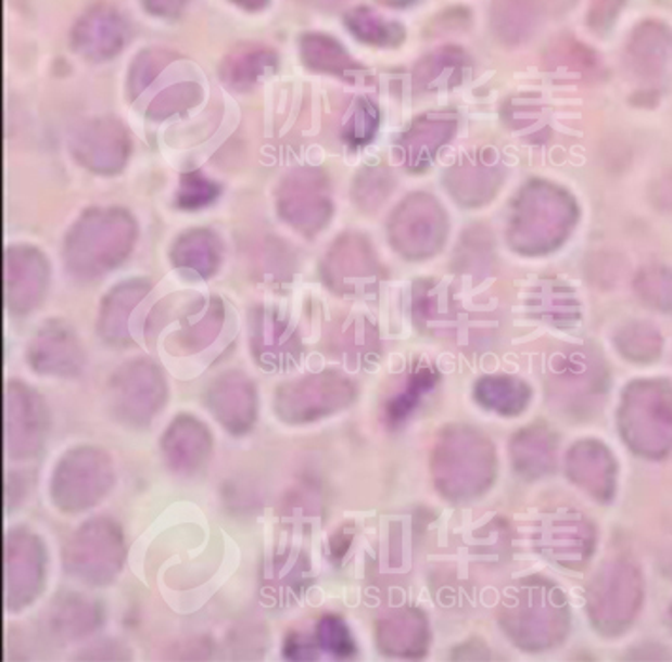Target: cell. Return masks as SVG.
<instances>
[{
	"mask_svg": "<svg viewBox=\"0 0 672 662\" xmlns=\"http://www.w3.org/2000/svg\"><path fill=\"white\" fill-rule=\"evenodd\" d=\"M340 633H342V623H339V621L331 620V618L321 621L319 638L324 641V646L329 648V651L344 655L346 651H352V644L347 640V636L340 638Z\"/></svg>",
	"mask_w": 672,
	"mask_h": 662,
	"instance_id": "44dd1931",
	"label": "cell"
},
{
	"mask_svg": "<svg viewBox=\"0 0 672 662\" xmlns=\"http://www.w3.org/2000/svg\"><path fill=\"white\" fill-rule=\"evenodd\" d=\"M163 63V55L160 53H140V58L135 61V65L130 68L129 76V93L132 101H137L140 93L148 89L153 79L157 78Z\"/></svg>",
	"mask_w": 672,
	"mask_h": 662,
	"instance_id": "d6986e66",
	"label": "cell"
},
{
	"mask_svg": "<svg viewBox=\"0 0 672 662\" xmlns=\"http://www.w3.org/2000/svg\"><path fill=\"white\" fill-rule=\"evenodd\" d=\"M219 195H221V188L217 186L216 181L206 178L199 170H193V173L181 174L180 186H178V193H176V204H178V208L195 212V209L211 206L212 202L219 199Z\"/></svg>",
	"mask_w": 672,
	"mask_h": 662,
	"instance_id": "ac0fdd59",
	"label": "cell"
},
{
	"mask_svg": "<svg viewBox=\"0 0 672 662\" xmlns=\"http://www.w3.org/2000/svg\"><path fill=\"white\" fill-rule=\"evenodd\" d=\"M234 2H237V4H240V7L259 8L263 7V4L267 2V0H234Z\"/></svg>",
	"mask_w": 672,
	"mask_h": 662,
	"instance_id": "603a6c76",
	"label": "cell"
},
{
	"mask_svg": "<svg viewBox=\"0 0 672 662\" xmlns=\"http://www.w3.org/2000/svg\"><path fill=\"white\" fill-rule=\"evenodd\" d=\"M112 396L125 421L148 425L165 398V383L150 360H132L112 375Z\"/></svg>",
	"mask_w": 672,
	"mask_h": 662,
	"instance_id": "5b68a950",
	"label": "cell"
},
{
	"mask_svg": "<svg viewBox=\"0 0 672 662\" xmlns=\"http://www.w3.org/2000/svg\"><path fill=\"white\" fill-rule=\"evenodd\" d=\"M375 127H377L375 110L369 104H363L362 110L357 112V116L354 117V122H352L350 129H347V137L355 144L357 142H365V140H369L372 137Z\"/></svg>",
	"mask_w": 672,
	"mask_h": 662,
	"instance_id": "ffe728a7",
	"label": "cell"
},
{
	"mask_svg": "<svg viewBox=\"0 0 672 662\" xmlns=\"http://www.w3.org/2000/svg\"><path fill=\"white\" fill-rule=\"evenodd\" d=\"M112 482L109 461L102 451L80 447L59 462L51 495L63 510L76 511L101 500Z\"/></svg>",
	"mask_w": 672,
	"mask_h": 662,
	"instance_id": "7a4b0ae2",
	"label": "cell"
},
{
	"mask_svg": "<svg viewBox=\"0 0 672 662\" xmlns=\"http://www.w3.org/2000/svg\"><path fill=\"white\" fill-rule=\"evenodd\" d=\"M208 404L221 423L231 432H246L255 418V393L244 375L231 372L219 378L208 391Z\"/></svg>",
	"mask_w": 672,
	"mask_h": 662,
	"instance_id": "9c48e42d",
	"label": "cell"
},
{
	"mask_svg": "<svg viewBox=\"0 0 672 662\" xmlns=\"http://www.w3.org/2000/svg\"><path fill=\"white\" fill-rule=\"evenodd\" d=\"M224 323V304L217 298H211L203 304L201 310L191 311L188 323L178 332V344L186 347V352H201L203 347L216 340L217 332Z\"/></svg>",
	"mask_w": 672,
	"mask_h": 662,
	"instance_id": "2e32d148",
	"label": "cell"
},
{
	"mask_svg": "<svg viewBox=\"0 0 672 662\" xmlns=\"http://www.w3.org/2000/svg\"><path fill=\"white\" fill-rule=\"evenodd\" d=\"M253 352L265 367H280L286 347L293 342L288 324L272 310L257 311L253 316Z\"/></svg>",
	"mask_w": 672,
	"mask_h": 662,
	"instance_id": "5bb4252c",
	"label": "cell"
},
{
	"mask_svg": "<svg viewBox=\"0 0 672 662\" xmlns=\"http://www.w3.org/2000/svg\"><path fill=\"white\" fill-rule=\"evenodd\" d=\"M168 464L180 472H193L211 454V432L191 416H181L168 427L163 438Z\"/></svg>",
	"mask_w": 672,
	"mask_h": 662,
	"instance_id": "30bf717a",
	"label": "cell"
},
{
	"mask_svg": "<svg viewBox=\"0 0 672 662\" xmlns=\"http://www.w3.org/2000/svg\"><path fill=\"white\" fill-rule=\"evenodd\" d=\"M203 99V89L196 81H180L160 91L153 97L145 109V116L150 119H167V117L183 114L193 109Z\"/></svg>",
	"mask_w": 672,
	"mask_h": 662,
	"instance_id": "e0dca14e",
	"label": "cell"
},
{
	"mask_svg": "<svg viewBox=\"0 0 672 662\" xmlns=\"http://www.w3.org/2000/svg\"><path fill=\"white\" fill-rule=\"evenodd\" d=\"M135 238L137 224L125 209H87L66 234V265L80 278L102 276L129 255Z\"/></svg>",
	"mask_w": 672,
	"mask_h": 662,
	"instance_id": "6da1fadb",
	"label": "cell"
},
{
	"mask_svg": "<svg viewBox=\"0 0 672 662\" xmlns=\"http://www.w3.org/2000/svg\"><path fill=\"white\" fill-rule=\"evenodd\" d=\"M324 199L318 193V178L310 170H299L282 181L278 189V214L296 227L310 232L326 216Z\"/></svg>",
	"mask_w": 672,
	"mask_h": 662,
	"instance_id": "ba28073f",
	"label": "cell"
},
{
	"mask_svg": "<svg viewBox=\"0 0 672 662\" xmlns=\"http://www.w3.org/2000/svg\"><path fill=\"white\" fill-rule=\"evenodd\" d=\"M29 360L40 374L68 375L78 372L84 353L71 327L51 321L33 340Z\"/></svg>",
	"mask_w": 672,
	"mask_h": 662,
	"instance_id": "52a82bcc",
	"label": "cell"
},
{
	"mask_svg": "<svg viewBox=\"0 0 672 662\" xmlns=\"http://www.w3.org/2000/svg\"><path fill=\"white\" fill-rule=\"evenodd\" d=\"M278 59L270 50H248L244 53L231 55L224 63L221 76L227 86L244 91L255 86L263 76L275 73Z\"/></svg>",
	"mask_w": 672,
	"mask_h": 662,
	"instance_id": "9a60e30c",
	"label": "cell"
},
{
	"mask_svg": "<svg viewBox=\"0 0 672 662\" xmlns=\"http://www.w3.org/2000/svg\"><path fill=\"white\" fill-rule=\"evenodd\" d=\"M124 42V23L110 12L87 15L74 35V46L86 58L94 61L114 58Z\"/></svg>",
	"mask_w": 672,
	"mask_h": 662,
	"instance_id": "7c38bea8",
	"label": "cell"
},
{
	"mask_svg": "<svg viewBox=\"0 0 672 662\" xmlns=\"http://www.w3.org/2000/svg\"><path fill=\"white\" fill-rule=\"evenodd\" d=\"M186 2L188 0H145V7L150 8L153 14L173 15L180 12Z\"/></svg>",
	"mask_w": 672,
	"mask_h": 662,
	"instance_id": "7402d4cb",
	"label": "cell"
},
{
	"mask_svg": "<svg viewBox=\"0 0 672 662\" xmlns=\"http://www.w3.org/2000/svg\"><path fill=\"white\" fill-rule=\"evenodd\" d=\"M66 549H71V555L66 553V566L71 564L76 576L93 584L109 582L122 564V536L117 526L106 521H91L81 526Z\"/></svg>",
	"mask_w": 672,
	"mask_h": 662,
	"instance_id": "277c9868",
	"label": "cell"
},
{
	"mask_svg": "<svg viewBox=\"0 0 672 662\" xmlns=\"http://www.w3.org/2000/svg\"><path fill=\"white\" fill-rule=\"evenodd\" d=\"M74 158L91 173L116 174L127 165L130 138L124 125L112 117L84 123L71 138Z\"/></svg>",
	"mask_w": 672,
	"mask_h": 662,
	"instance_id": "3957f363",
	"label": "cell"
},
{
	"mask_svg": "<svg viewBox=\"0 0 672 662\" xmlns=\"http://www.w3.org/2000/svg\"><path fill=\"white\" fill-rule=\"evenodd\" d=\"M150 291V283L145 280H127L110 291L102 301L99 331L102 339L110 344H122L129 340L130 311L140 303V298Z\"/></svg>",
	"mask_w": 672,
	"mask_h": 662,
	"instance_id": "8fae6325",
	"label": "cell"
},
{
	"mask_svg": "<svg viewBox=\"0 0 672 662\" xmlns=\"http://www.w3.org/2000/svg\"><path fill=\"white\" fill-rule=\"evenodd\" d=\"M170 257L176 267L211 278L221 263V242L208 229H191L174 242Z\"/></svg>",
	"mask_w": 672,
	"mask_h": 662,
	"instance_id": "4fadbf2b",
	"label": "cell"
},
{
	"mask_svg": "<svg viewBox=\"0 0 672 662\" xmlns=\"http://www.w3.org/2000/svg\"><path fill=\"white\" fill-rule=\"evenodd\" d=\"M8 306L17 314H29L42 303L48 288V260L29 245H15L4 257Z\"/></svg>",
	"mask_w": 672,
	"mask_h": 662,
	"instance_id": "8992f818",
	"label": "cell"
}]
</instances>
